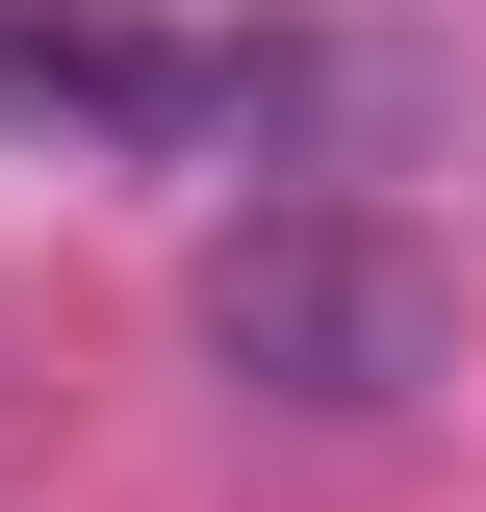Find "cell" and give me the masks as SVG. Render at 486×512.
Masks as SVG:
<instances>
[{"mask_svg": "<svg viewBox=\"0 0 486 512\" xmlns=\"http://www.w3.org/2000/svg\"><path fill=\"white\" fill-rule=\"evenodd\" d=\"M180 333H205L231 410H282V436H384V410L461 384V282H435L384 205H307V180L180 256Z\"/></svg>", "mask_w": 486, "mask_h": 512, "instance_id": "cell-1", "label": "cell"}]
</instances>
